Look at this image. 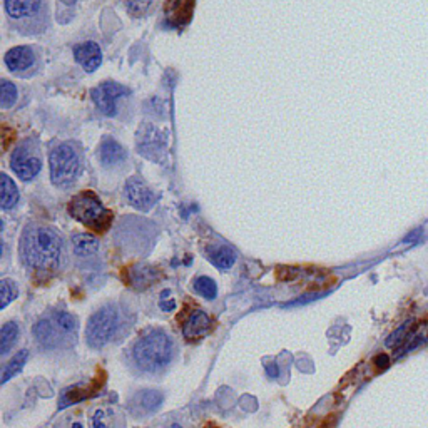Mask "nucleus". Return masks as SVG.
Here are the masks:
<instances>
[{
	"mask_svg": "<svg viewBox=\"0 0 428 428\" xmlns=\"http://www.w3.org/2000/svg\"><path fill=\"white\" fill-rule=\"evenodd\" d=\"M19 254L24 266L38 280L59 275L66 264V243L51 226L41 223L27 224L22 231Z\"/></svg>",
	"mask_w": 428,
	"mask_h": 428,
	"instance_id": "1",
	"label": "nucleus"
},
{
	"mask_svg": "<svg viewBox=\"0 0 428 428\" xmlns=\"http://www.w3.org/2000/svg\"><path fill=\"white\" fill-rule=\"evenodd\" d=\"M176 345L166 331L152 330L131 346V358L139 372L160 373L174 360Z\"/></svg>",
	"mask_w": 428,
	"mask_h": 428,
	"instance_id": "2",
	"label": "nucleus"
},
{
	"mask_svg": "<svg viewBox=\"0 0 428 428\" xmlns=\"http://www.w3.org/2000/svg\"><path fill=\"white\" fill-rule=\"evenodd\" d=\"M6 14L12 28L22 36H41L51 26L47 0H6Z\"/></svg>",
	"mask_w": 428,
	"mask_h": 428,
	"instance_id": "3",
	"label": "nucleus"
},
{
	"mask_svg": "<svg viewBox=\"0 0 428 428\" xmlns=\"http://www.w3.org/2000/svg\"><path fill=\"white\" fill-rule=\"evenodd\" d=\"M83 149L74 141L57 144L49 152V167L52 184L67 189L79 179L83 172Z\"/></svg>",
	"mask_w": 428,
	"mask_h": 428,
	"instance_id": "4",
	"label": "nucleus"
},
{
	"mask_svg": "<svg viewBox=\"0 0 428 428\" xmlns=\"http://www.w3.org/2000/svg\"><path fill=\"white\" fill-rule=\"evenodd\" d=\"M67 211L85 228L104 233L113 224V211H109L93 191H83L71 199Z\"/></svg>",
	"mask_w": 428,
	"mask_h": 428,
	"instance_id": "5",
	"label": "nucleus"
},
{
	"mask_svg": "<svg viewBox=\"0 0 428 428\" xmlns=\"http://www.w3.org/2000/svg\"><path fill=\"white\" fill-rule=\"evenodd\" d=\"M32 331L37 343L44 348H61L69 345V340H74L77 320L67 311H56L49 318L38 320Z\"/></svg>",
	"mask_w": 428,
	"mask_h": 428,
	"instance_id": "6",
	"label": "nucleus"
},
{
	"mask_svg": "<svg viewBox=\"0 0 428 428\" xmlns=\"http://www.w3.org/2000/svg\"><path fill=\"white\" fill-rule=\"evenodd\" d=\"M11 167L24 182L36 179L42 171V151L36 137H27L17 144L11 156Z\"/></svg>",
	"mask_w": 428,
	"mask_h": 428,
	"instance_id": "7",
	"label": "nucleus"
},
{
	"mask_svg": "<svg viewBox=\"0 0 428 428\" xmlns=\"http://www.w3.org/2000/svg\"><path fill=\"white\" fill-rule=\"evenodd\" d=\"M119 325V313L113 305L99 308L95 313L90 316L85 326V341L90 348H103L108 345Z\"/></svg>",
	"mask_w": 428,
	"mask_h": 428,
	"instance_id": "8",
	"label": "nucleus"
},
{
	"mask_svg": "<svg viewBox=\"0 0 428 428\" xmlns=\"http://www.w3.org/2000/svg\"><path fill=\"white\" fill-rule=\"evenodd\" d=\"M4 62H6L9 72H12L16 77H21V79L33 77L41 71L42 66L41 56L32 46L14 47L4 57Z\"/></svg>",
	"mask_w": 428,
	"mask_h": 428,
	"instance_id": "9",
	"label": "nucleus"
},
{
	"mask_svg": "<svg viewBox=\"0 0 428 428\" xmlns=\"http://www.w3.org/2000/svg\"><path fill=\"white\" fill-rule=\"evenodd\" d=\"M129 94V89L124 85L108 80V83L99 84L93 89V100L98 105V109L108 118H115L118 115V100Z\"/></svg>",
	"mask_w": 428,
	"mask_h": 428,
	"instance_id": "10",
	"label": "nucleus"
},
{
	"mask_svg": "<svg viewBox=\"0 0 428 428\" xmlns=\"http://www.w3.org/2000/svg\"><path fill=\"white\" fill-rule=\"evenodd\" d=\"M126 198L129 204L139 211H149L156 204L157 196L154 194L151 187H147L141 177L134 176L126 182Z\"/></svg>",
	"mask_w": 428,
	"mask_h": 428,
	"instance_id": "11",
	"label": "nucleus"
},
{
	"mask_svg": "<svg viewBox=\"0 0 428 428\" xmlns=\"http://www.w3.org/2000/svg\"><path fill=\"white\" fill-rule=\"evenodd\" d=\"M196 0H166L165 19L171 27L181 28L191 22Z\"/></svg>",
	"mask_w": 428,
	"mask_h": 428,
	"instance_id": "12",
	"label": "nucleus"
},
{
	"mask_svg": "<svg viewBox=\"0 0 428 428\" xmlns=\"http://www.w3.org/2000/svg\"><path fill=\"white\" fill-rule=\"evenodd\" d=\"M213 321L203 310H192L182 325V335L187 341H198L211 331Z\"/></svg>",
	"mask_w": 428,
	"mask_h": 428,
	"instance_id": "13",
	"label": "nucleus"
},
{
	"mask_svg": "<svg viewBox=\"0 0 428 428\" xmlns=\"http://www.w3.org/2000/svg\"><path fill=\"white\" fill-rule=\"evenodd\" d=\"M144 129H146V132H142V129L139 131V151L146 157L156 160L161 149L166 147V136L151 124L144 126Z\"/></svg>",
	"mask_w": 428,
	"mask_h": 428,
	"instance_id": "14",
	"label": "nucleus"
},
{
	"mask_svg": "<svg viewBox=\"0 0 428 428\" xmlns=\"http://www.w3.org/2000/svg\"><path fill=\"white\" fill-rule=\"evenodd\" d=\"M74 57L77 64L83 66L85 72L98 71L100 64H103V52H100V47L93 41L75 46Z\"/></svg>",
	"mask_w": 428,
	"mask_h": 428,
	"instance_id": "15",
	"label": "nucleus"
},
{
	"mask_svg": "<svg viewBox=\"0 0 428 428\" xmlns=\"http://www.w3.org/2000/svg\"><path fill=\"white\" fill-rule=\"evenodd\" d=\"M127 160V152L121 144L115 142L114 139H105L103 146H100V162L105 167H113L121 165Z\"/></svg>",
	"mask_w": 428,
	"mask_h": 428,
	"instance_id": "16",
	"label": "nucleus"
},
{
	"mask_svg": "<svg viewBox=\"0 0 428 428\" xmlns=\"http://www.w3.org/2000/svg\"><path fill=\"white\" fill-rule=\"evenodd\" d=\"M90 428H121V415L114 408H98L90 415Z\"/></svg>",
	"mask_w": 428,
	"mask_h": 428,
	"instance_id": "17",
	"label": "nucleus"
},
{
	"mask_svg": "<svg viewBox=\"0 0 428 428\" xmlns=\"http://www.w3.org/2000/svg\"><path fill=\"white\" fill-rule=\"evenodd\" d=\"M208 258L216 268L223 269V271L233 268V264L236 263V253H234L233 248L226 246V244H219V246L208 249Z\"/></svg>",
	"mask_w": 428,
	"mask_h": 428,
	"instance_id": "18",
	"label": "nucleus"
},
{
	"mask_svg": "<svg viewBox=\"0 0 428 428\" xmlns=\"http://www.w3.org/2000/svg\"><path fill=\"white\" fill-rule=\"evenodd\" d=\"M72 249H74L75 256H94V254L99 251V239L93 236V234H75V236L72 238Z\"/></svg>",
	"mask_w": 428,
	"mask_h": 428,
	"instance_id": "19",
	"label": "nucleus"
},
{
	"mask_svg": "<svg viewBox=\"0 0 428 428\" xmlns=\"http://www.w3.org/2000/svg\"><path fill=\"white\" fill-rule=\"evenodd\" d=\"M0 179H2V201H0V206H2L4 211L14 209L16 208V204L19 203V198H21V194H19V187L16 186V182L14 179H11L6 172H4L2 176H0Z\"/></svg>",
	"mask_w": 428,
	"mask_h": 428,
	"instance_id": "20",
	"label": "nucleus"
},
{
	"mask_svg": "<svg viewBox=\"0 0 428 428\" xmlns=\"http://www.w3.org/2000/svg\"><path fill=\"white\" fill-rule=\"evenodd\" d=\"M19 335H21V330H19V325L16 321H7V323L2 326V330H0V355H2V357H6L14 348V345H16L19 340Z\"/></svg>",
	"mask_w": 428,
	"mask_h": 428,
	"instance_id": "21",
	"label": "nucleus"
},
{
	"mask_svg": "<svg viewBox=\"0 0 428 428\" xmlns=\"http://www.w3.org/2000/svg\"><path fill=\"white\" fill-rule=\"evenodd\" d=\"M157 275H160V273L151 266H132L131 269L132 286L137 288V290H144V288L151 286L152 283H156Z\"/></svg>",
	"mask_w": 428,
	"mask_h": 428,
	"instance_id": "22",
	"label": "nucleus"
},
{
	"mask_svg": "<svg viewBox=\"0 0 428 428\" xmlns=\"http://www.w3.org/2000/svg\"><path fill=\"white\" fill-rule=\"evenodd\" d=\"M134 400L144 413H152L162 405V393L157 390H144L139 392Z\"/></svg>",
	"mask_w": 428,
	"mask_h": 428,
	"instance_id": "23",
	"label": "nucleus"
},
{
	"mask_svg": "<svg viewBox=\"0 0 428 428\" xmlns=\"http://www.w3.org/2000/svg\"><path fill=\"white\" fill-rule=\"evenodd\" d=\"M407 343L405 348H403V353L412 352V350L420 348V346L428 343V321H423L422 325H417L415 328H412L410 333L407 336Z\"/></svg>",
	"mask_w": 428,
	"mask_h": 428,
	"instance_id": "24",
	"label": "nucleus"
},
{
	"mask_svg": "<svg viewBox=\"0 0 428 428\" xmlns=\"http://www.w3.org/2000/svg\"><path fill=\"white\" fill-rule=\"evenodd\" d=\"M194 291L204 298V300H214L218 296V285L213 278L209 276H199L194 280Z\"/></svg>",
	"mask_w": 428,
	"mask_h": 428,
	"instance_id": "25",
	"label": "nucleus"
},
{
	"mask_svg": "<svg viewBox=\"0 0 428 428\" xmlns=\"http://www.w3.org/2000/svg\"><path fill=\"white\" fill-rule=\"evenodd\" d=\"M28 358V352L27 350H21L16 357H14L11 362H9V365L6 368H4V375H2V383H7L9 380H11L12 377H16V375L21 372V370L24 368V365H26Z\"/></svg>",
	"mask_w": 428,
	"mask_h": 428,
	"instance_id": "26",
	"label": "nucleus"
},
{
	"mask_svg": "<svg viewBox=\"0 0 428 428\" xmlns=\"http://www.w3.org/2000/svg\"><path fill=\"white\" fill-rule=\"evenodd\" d=\"M17 103V88L11 80L2 79L0 83V105L2 109H11Z\"/></svg>",
	"mask_w": 428,
	"mask_h": 428,
	"instance_id": "27",
	"label": "nucleus"
},
{
	"mask_svg": "<svg viewBox=\"0 0 428 428\" xmlns=\"http://www.w3.org/2000/svg\"><path fill=\"white\" fill-rule=\"evenodd\" d=\"M90 395L89 388L80 387V385H77V387H71L67 388L64 392V395L61 397V408L74 405V403L84 400V398H88Z\"/></svg>",
	"mask_w": 428,
	"mask_h": 428,
	"instance_id": "28",
	"label": "nucleus"
},
{
	"mask_svg": "<svg viewBox=\"0 0 428 428\" xmlns=\"http://www.w3.org/2000/svg\"><path fill=\"white\" fill-rule=\"evenodd\" d=\"M17 295H19V290H17L16 283H14L12 280H2V295H0V298H2V303H0V306L7 308L9 303H11L12 300H16Z\"/></svg>",
	"mask_w": 428,
	"mask_h": 428,
	"instance_id": "29",
	"label": "nucleus"
},
{
	"mask_svg": "<svg viewBox=\"0 0 428 428\" xmlns=\"http://www.w3.org/2000/svg\"><path fill=\"white\" fill-rule=\"evenodd\" d=\"M152 0H127V11L131 16L141 17L147 12V9L151 7Z\"/></svg>",
	"mask_w": 428,
	"mask_h": 428,
	"instance_id": "30",
	"label": "nucleus"
},
{
	"mask_svg": "<svg viewBox=\"0 0 428 428\" xmlns=\"http://www.w3.org/2000/svg\"><path fill=\"white\" fill-rule=\"evenodd\" d=\"M412 328H413V321H407L405 325H402L400 328H398L395 333H393L390 338L387 340V345L388 346H392V345H397V343H400L402 340H407V336H408V333H410L412 331Z\"/></svg>",
	"mask_w": 428,
	"mask_h": 428,
	"instance_id": "31",
	"label": "nucleus"
},
{
	"mask_svg": "<svg viewBox=\"0 0 428 428\" xmlns=\"http://www.w3.org/2000/svg\"><path fill=\"white\" fill-rule=\"evenodd\" d=\"M172 291L169 288H166V290H162L161 296H160V306L162 311H166V313H171V311L176 310V300L171 296Z\"/></svg>",
	"mask_w": 428,
	"mask_h": 428,
	"instance_id": "32",
	"label": "nucleus"
},
{
	"mask_svg": "<svg viewBox=\"0 0 428 428\" xmlns=\"http://www.w3.org/2000/svg\"><path fill=\"white\" fill-rule=\"evenodd\" d=\"M71 428H84V425H83V422H75V423H72Z\"/></svg>",
	"mask_w": 428,
	"mask_h": 428,
	"instance_id": "33",
	"label": "nucleus"
},
{
	"mask_svg": "<svg viewBox=\"0 0 428 428\" xmlns=\"http://www.w3.org/2000/svg\"><path fill=\"white\" fill-rule=\"evenodd\" d=\"M171 428H182V427H181V425H177V423H174V425H172Z\"/></svg>",
	"mask_w": 428,
	"mask_h": 428,
	"instance_id": "34",
	"label": "nucleus"
},
{
	"mask_svg": "<svg viewBox=\"0 0 428 428\" xmlns=\"http://www.w3.org/2000/svg\"><path fill=\"white\" fill-rule=\"evenodd\" d=\"M209 425H211V428H218L216 425H213V423H209Z\"/></svg>",
	"mask_w": 428,
	"mask_h": 428,
	"instance_id": "35",
	"label": "nucleus"
}]
</instances>
